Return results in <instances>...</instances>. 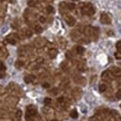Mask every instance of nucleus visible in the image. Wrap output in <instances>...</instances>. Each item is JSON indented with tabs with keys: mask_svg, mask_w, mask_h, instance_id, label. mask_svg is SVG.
Here are the masks:
<instances>
[{
	"mask_svg": "<svg viewBox=\"0 0 121 121\" xmlns=\"http://www.w3.org/2000/svg\"><path fill=\"white\" fill-rule=\"evenodd\" d=\"M99 29L97 27H91V26H88L85 28V34L91 38V40L96 41L99 37Z\"/></svg>",
	"mask_w": 121,
	"mask_h": 121,
	"instance_id": "f257e3e1",
	"label": "nucleus"
},
{
	"mask_svg": "<svg viewBox=\"0 0 121 121\" xmlns=\"http://www.w3.org/2000/svg\"><path fill=\"white\" fill-rule=\"evenodd\" d=\"M81 13L85 16H92L95 13V9L91 3H84L81 5L80 8Z\"/></svg>",
	"mask_w": 121,
	"mask_h": 121,
	"instance_id": "f03ea898",
	"label": "nucleus"
},
{
	"mask_svg": "<svg viewBox=\"0 0 121 121\" xmlns=\"http://www.w3.org/2000/svg\"><path fill=\"white\" fill-rule=\"evenodd\" d=\"M36 13H35L34 11H32L30 9H26L23 13V17L26 21V22L28 23H33L35 21V17H36Z\"/></svg>",
	"mask_w": 121,
	"mask_h": 121,
	"instance_id": "7ed1b4c3",
	"label": "nucleus"
},
{
	"mask_svg": "<svg viewBox=\"0 0 121 121\" xmlns=\"http://www.w3.org/2000/svg\"><path fill=\"white\" fill-rule=\"evenodd\" d=\"M8 91L11 94V96H16L21 94V89L16 85L15 83H10L8 87Z\"/></svg>",
	"mask_w": 121,
	"mask_h": 121,
	"instance_id": "20e7f679",
	"label": "nucleus"
},
{
	"mask_svg": "<svg viewBox=\"0 0 121 121\" xmlns=\"http://www.w3.org/2000/svg\"><path fill=\"white\" fill-rule=\"evenodd\" d=\"M36 114H37V110H36L35 106L29 105L26 108V119L30 120L31 118H33Z\"/></svg>",
	"mask_w": 121,
	"mask_h": 121,
	"instance_id": "39448f33",
	"label": "nucleus"
},
{
	"mask_svg": "<svg viewBox=\"0 0 121 121\" xmlns=\"http://www.w3.org/2000/svg\"><path fill=\"white\" fill-rule=\"evenodd\" d=\"M62 16H63V20H64V22H65L69 26H74V25L76 24V18H74L71 14H69V13H65V14H63Z\"/></svg>",
	"mask_w": 121,
	"mask_h": 121,
	"instance_id": "423d86ee",
	"label": "nucleus"
},
{
	"mask_svg": "<svg viewBox=\"0 0 121 121\" xmlns=\"http://www.w3.org/2000/svg\"><path fill=\"white\" fill-rule=\"evenodd\" d=\"M19 39H20V37H19V35L18 34H10V35H9L6 37V41L8 43L11 44V45H15Z\"/></svg>",
	"mask_w": 121,
	"mask_h": 121,
	"instance_id": "0eeeda50",
	"label": "nucleus"
},
{
	"mask_svg": "<svg viewBox=\"0 0 121 121\" xmlns=\"http://www.w3.org/2000/svg\"><path fill=\"white\" fill-rule=\"evenodd\" d=\"M18 35H19L20 39L21 38H27V37H31L33 35V32L29 28H22L20 32V34H18Z\"/></svg>",
	"mask_w": 121,
	"mask_h": 121,
	"instance_id": "6e6552de",
	"label": "nucleus"
},
{
	"mask_svg": "<svg viewBox=\"0 0 121 121\" xmlns=\"http://www.w3.org/2000/svg\"><path fill=\"white\" fill-rule=\"evenodd\" d=\"M34 44L36 48H44L47 44V40L43 37H37L36 39H35L34 41Z\"/></svg>",
	"mask_w": 121,
	"mask_h": 121,
	"instance_id": "1a4fd4ad",
	"label": "nucleus"
},
{
	"mask_svg": "<svg viewBox=\"0 0 121 121\" xmlns=\"http://www.w3.org/2000/svg\"><path fill=\"white\" fill-rule=\"evenodd\" d=\"M100 21H101V22H102V23H104V24H110V23H111V22H112L111 17L108 15L107 13H105V12H104V13H102V14H101Z\"/></svg>",
	"mask_w": 121,
	"mask_h": 121,
	"instance_id": "9d476101",
	"label": "nucleus"
},
{
	"mask_svg": "<svg viewBox=\"0 0 121 121\" xmlns=\"http://www.w3.org/2000/svg\"><path fill=\"white\" fill-rule=\"evenodd\" d=\"M82 96V91L81 89L79 88H75L73 91H72V97L76 100V101H78Z\"/></svg>",
	"mask_w": 121,
	"mask_h": 121,
	"instance_id": "9b49d317",
	"label": "nucleus"
},
{
	"mask_svg": "<svg viewBox=\"0 0 121 121\" xmlns=\"http://www.w3.org/2000/svg\"><path fill=\"white\" fill-rule=\"evenodd\" d=\"M70 37L74 40V41H79L82 37H81V33L78 30H73L70 33Z\"/></svg>",
	"mask_w": 121,
	"mask_h": 121,
	"instance_id": "f8f14e48",
	"label": "nucleus"
},
{
	"mask_svg": "<svg viewBox=\"0 0 121 121\" xmlns=\"http://www.w3.org/2000/svg\"><path fill=\"white\" fill-rule=\"evenodd\" d=\"M109 70V72L113 75L114 77H119L121 76V69L120 68H118V67H111L110 69H108Z\"/></svg>",
	"mask_w": 121,
	"mask_h": 121,
	"instance_id": "ddd939ff",
	"label": "nucleus"
},
{
	"mask_svg": "<svg viewBox=\"0 0 121 121\" xmlns=\"http://www.w3.org/2000/svg\"><path fill=\"white\" fill-rule=\"evenodd\" d=\"M60 13L63 15L65 13H67L69 11V8H68V3L66 2H60Z\"/></svg>",
	"mask_w": 121,
	"mask_h": 121,
	"instance_id": "4468645a",
	"label": "nucleus"
},
{
	"mask_svg": "<svg viewBox=\"0 0 121 121\" xmlns=\"http://www.w3.org/2000/svg\"><path fill=\"white\" fill-rule=\"evenodd\" d=\"M102 78H103V80H104L106 82H110V81L114 78V76H113V75L109 72V70H107V71H105V72L102 75Z\"/></svg>",
	"mask_w": 121,
	"mask_h": 121,
	"instance_id": "2eb2a0df",
	"label": "nucleus"
},
{
	"mask_svg": "<svg viewBox=\"0 0 121 121\" xmlns=\"http://www.w3.org/2000/svg\"><path fill=\"white\" fill-rule=\"evenodd\" d=\"M7 104H9V105H15L16 104L18 103V98H16L15 96H9V98H7L6 100Z\"/></svg>",
	"mask_w": 121,
	"mask_h": 121,
	"instance_id": "dca6fc26",
	"label": "nucleus"
},
{
	"mask_svg": "<svg viewBox=\"0 0 121 121\" xmlns=\"http://www.w3.org/2000/svg\"><path fill=\"white\" fill-rule=\"evenodd\" d=\"M57 55H58V50L56 48H49L48 50V56L50 59H54Z\"/></svg>",
	"mask_w": 121,
	"mask_h": 121,
	"instance_id": "f3484780",
	"label": "nucleus"
},
{
	"mask_svg": "<svg viewBox=\"0 0 121 121\" xmlns=\"http://www.w3.org/2000/svg\"><path fill=\"white\" fill-rule=\"evenodd\" d=\"M74 80L76 84L81 85V86H85V84H86V79L83 76H75Z\"/></svg>",
	"mask_w": 121,
	"mask_h": 121,
	"instance_id": "a211bd4d",
	"label": "nucleus"
},
{
	"mask_svg": "<svg viewBox=\"0 0 121 121\" xmlns=\"http://www.w3.org/2000/svg\"><path fill=\"white\" fill-rule=\"evenodd\" d=\"M35 80H36V77L34 75H27L24 76V82L29 84V83H35Z\"/></svg>",
	"mask_w": 121,
	"mask_h": 121,
	"instance_id": "6ab92c4d",
	"label": "nucleus"
},
{
	"mask_svg": "<svg viewBox=\"0 0 121 121\" xmlns=\"http://www.w3.org/2000/svg\"><path fill=\"white\" fill-rule=\"evenodd\" d=\"M28 6L31 8H39L40 6V2L38 0H28Z\"/></svg>",
	"mask_w": 121,
	"mask_h": 121,
	"instance_id": "aec40b11",
	"label": "nucleus"
},
{
	"mask_svg": "<svg viewBox=\"0 0 121 121\" xmlns=\"http://www.w3.org/2000/svg\"><path fill=\"white\" fill-rule=\"evenodd\" d=\"M38 68H39V64H38L36 61L30 62V63L27 65V69H28V70H31V71H33V70H36V69H38Z\"/></svg>",
	"mask_w": 121,
	"mask_h": 121,
	"instance_id": "412c9836",
	"label": "nucleus"
},
{
	"mask_svg": "<svg viewBox=\"0 0 121 121\" xmlns=\"http://www.w3.org/2000/svg\"><path fill=\"white\" fill-rule=\"evenodd\" d=\"M21 24H22L21 20L18 19V18H16L15 20L12 22V23H11V27H12L13 29H19L20 26H21Z\"/></svg>",
	"mask_w": 121,
	"mask_h": 121,
	"instance_id": "4be33fe9",
	"label": "nucleus"
},
{
	"mask_svg": "<svg viewBox=\"0 0 121 121\" xmlns=\"http://www.w3.org/2000/svg\"><path fill=\"white\" fill-rule=\"evenodd\" d=\"M24 65H25V62H24V60H18L15 62V67L17 69H22Z\"/></svg>",
	"mask_w": 121,
	"mask_h": 121,
	"instance_id": "5701e85b",
	"label": "nucleus"
},
{
	"mask_svg": "<svg viewBox=\"0 0 121 121\" xmlns=\"http://www.w3.org/2000/svg\"><path fill=\"white\" fill-rule=\"evenodd\" d=\"M58 103H59L61 106H63V107L68 104V101H67V99H65L64 97H60V98H59V99H58Z\"/></svg>",
	"mask_w": 121,
	"mask_h": 121,
	"instance_id": "b1692460",
	"label": "nucleus"
},
{
	"mask_svg": "<svg viewBox=\"0 0 121 121\" xmlns=\"http://www.w3.org/2000/svg\"><path fill=\"white\" fill-rule=\"evenodd\" d=\"M45 12L47 14H53L55 12L54 10V8L52 6H47L45 8Z\"/></svg>",
	"mask_w": 121,
	"mask_h": 121,
	"instance_id": "393cba45",
	"label": "nucleus"
},
{
	"mask_svg": "<svg viewBox=\"0 0 121 121\" xmlns=\"http://www.w3.org/2000/svg\"><path fill=\"white\" fill-rule=\"evenodd\" d=\"M75 49H76V53L79 54V55H82L85 52V48L83 47H81V46H76V48H75Z\"/></svg>",
	"mask_w": 121,
	"mask_h": 121,
	"instance_id": "a878e982",
	"label": "nucleus"
},
{
	"mask_svg": "<svg viewBox=\"0 0 121 121\" xmlns=\"http://www.w3.org/2000/svg\"><path fill=\"white\" fill-rule=\"evenodd\" d=\"M0 53H1V58H7L8 55H9V52H8L7 48H3V47L1 48Z\"/></svg>",
	"mask_w": 121,
	"mask_h": 121,
	"instance_id": "bb28decb",
	"label": "nucleus"
},
{
	"mask_svg": "<svg viewBox=\"0 0 121 121\" xmlns=\"http://www.w3.org/2000/svg\"><path fill=\"white\" fill-rule=\"evenodd\" d=\"M58 42H59V44H60V48H64L66 47V45H67L66 40H65L64 38H62V37H60V38H59Z\"/></svg>",
	"mask_w": 121,
	"mask_h": 121,
	"instance_id": "cd10ccee",
	"label": "nucleus"
},
{
	"mask_svg": "<svg viewBox=\"0 0 121 121\" xmlns=\"http://www.w3.org/2000/svg\"><path fill=\"white\" fill-rule=\"evenodd\" d=\"M42 32H43V28H42L41 25H39V24H35V33H36V34H41Z\"/></svg>",
	"mask_w": 121,
	"mask_h": 121,
	"instance_id": "c85d7f7f",
	"label": "nucleus"
},
{
	"mask_svg": "<svg viewBox=\"0 0 121 121\" xmlns=\"http://www.w3.org/2000/svg\"><path fill=\"white\" fill-rule=\"evenodd\" d=\"M106 90H107V86H106V84H104V83L100 84V86H99V91H100V92H104Z\"/></svg>",
	"mask_w": 121,
	"mask_h": 121,
	"instance_id": "c756f323",
	"label": "nucleus"
},
{
	"mask_svg": "<svg viewBox=\"0 0 121 121\" xmlns=\"http://www.w3.org/2000/svg\"><path fill=\"white\" fill-rule=\"evenodd\" d=\"M60 67H61V69H62L64 72H68V71H69V66L67 65L66 62H62L61 65H60Z\"/></svg>",
	"mask_w": 121,
	"mask_h": 121,
	"instance_id": "7c9ffc66",
	"label": "nucleus"
},
{
	"mask_svg": "<svg viewBox=\"0 0 121 121\" xmlns=\"http://www.w3.org/2000/svg\"><path fill=\"white\" fill-rule=\"evenodd\" d=\"M43 113L47 115V114H49V115H53V110L52 109H50V108H45V109H43Z\"/></svg>",
	"mask_w": 121,
	"mask_h": 121,
	"instance_id": "2f4dec72",
	"label": "nucleus"
},
{
	"mask_svg": "<svg viewBox=\"0 0 121 121\" xmlns=\"http://www.w3.org/2000/svg\"><path fill=\"white\" fill-rule=\"evenodd\" d=\"M70 116H71V117H72V118H76V117H78V114H77V111H76V109H74V110H72V112L70 113Z\"/></svg>",
	"mask_w": 121,
	"mask_h": 121,
	"instance_id": "473e14b6",
	"label": "nucleus"
},
{
	"mask_svg": "<svg viewBox=\"0 0 121 121\" xmlns=\"http://www.w3.org/2000/svg\"><path fill=\"white\" fill-rule=\"evenodd\" d=\"M21 117H22V111L21 110H17L15 113V117L17 119H20Z\"/></svg>",
	"mask_w": 121,
	"mask_h": 121,
	"instance_id": "72a5a7b5",
	"label": "nucleus"
},
{
	"mask_svg": "<svg viewBox=\"0 0 121 121\" xmlns=\"http://www.w3.org/2000/svg\"><path fill=\"white\" fill-rule=\"evenodd\" d=\"M38 20H39V22H42V23H45L46 22H47V18H46L45 16H39Z\"/></svg>",
	"mask_w": 121,
	"mask_h": 121,
	"instance_id": "f704fd0d",
	"label": "nucleus"
},
{
	"mask_svg": "<svg viewBox=\"0 0 121 121\" xmlns=\"http://www.w3.org/2000/svg\"><path fill=\"white\" fill-rule=\"evenodd\" d=\"M68 8H69V10H73L76 9V5L74 3H68Z\"/></svg>",
	"mask_w": 121,
	"mask_h": 121,
	"instance_id": "c9c22d12",
	"label": "nucleus"
},
{
	"mask_svg": "<svg viewBox=\"0 0 121 121\" xmlns=\"http://www.w3.org/2000/svg\"><path fill=\"white\" fill-rule=\"evenodd\" d=\"M35 61H36V62H37V63L40 65V64H42V63H43V61H44V59H43L42 57H38V58L35 60Z\"/></svg>",
	"mask_w": 121,
	"mask_h": 121,
	"instance_id": "e433bc0d",
	"label": "nucleus"
},
{
	"mask_svg": "<svg viewBox=\"0 0 121 121\" xmlns=\"http://www.w3.org/2000/svg\"><path fill=\"white\" fill-rule=\"evenodd\" d=\"M44 103H45V104H47V105L50 104H51V99L50 98H45L44 99Z\"/></svg>",
	"mask_w": 121,
	"mask_h": 121,
	"instance_id": "4c0bfd02",
	"label": "nucleus"
},
{
	"mask_svg": "<svg viewBox=\"0 0 121 121\" xmlns=\"http://www.w3.org/2000/svg\"><path fill=\"white\" fill-rule=\"evenodd\" d=\"M115 56L117 59H121V51H117L115 53Z\"/></svg>",
	"mask_w": 121,
	"mask_h": 121,
	"instance_id": "58836bf2",
	"label": "nucleus"
},
{
	"mask_svg": "<svg viewBox=\"0 0 121 121\" xmlns=\"http://www.w3.org/2000/svg\"><path fill=\"white\" fill-rule=\"evenodd\" d=\"M117 50L118 51H121V41H118L117 43Z\"/></svg>",
	"mask_w": 121,
	"mask_h": 121,
	"instance_id": "ea45409f",
	"label": "nucleus"
},
{
	"mask_svg": "<svg viewBox=\"0 0 121 121\" xmlns=\"http://www.w3.org/2000/svg\"><path fill=\"white\" fill-rule=\"evenodd\" d=\"M50 92H51L52 95H57L58 94V90L57 89H53V90L50 91Z\"/></svg>",
	"mask_w": 121,
	"mask_h": 121,
	"instance_id": "a19ab883",
	"label": "nucleus"
},
{
	"mask_svg": "<svg viewBox=\"0 0 121 121\" xmlns=\"http://www.w3.org/2000/svg\"><path fill=\"white\" fill-rule=\"evenodd\" d=\"M43 87H44L45 89H48V88H49V87H50V85H49L48 83H44V84H43Z\"/></svg>",
	"mask_w": 121,
	"mask_h": 121,
	"instance_id": "79ce46f5",
	"label": "nucleus"
},
{
	"mask_svg": "<svg viewBox=\"0 0 121 121\" xmlns=\"http://www.w3.org/2000/svg\"><path fill=\"white\" fill-rule=\"evenodd\" d=\"M39 2H47V3H51L53 2V0H38Z\"/></svg>",
	"mask_w": 121,
	"mask_h": 121,
	"instance_id": "37998d69",
	"label": "nucleus"
},
{
	"mask_svg": "<svg viewBox=\"0 0 121 121\" xmlns=\"http://www.w3.org/2000/svg\"><path fill=\"white\" fill-rule=\"evenodd\" d=\"M4 1H7V0H1V2H2V3H4ZM9 1H12V0H9Z\"/></svg>",
	"mask_w": 121,
	"mask_h": 121,
	"instance_id": "c03bdc74",
	"label": "nucleus"
},
{
	"mask_svg": "<svg viewBox=\"0 0 121 121\" xmlns=\"http://www.w3.org/2000/svg\"><path fill=\"white\" fill-rule=\"evenodd\" d=\"M51 121H58V120H57V119H52Z\"/></svg>",
	"mask_w": 121,
	"mask_h": 121,
	"instance_id": "a18cd8bd",
	"label": "nucleus"
},
{
	"mask_svg": "<svg viewBox=\"0 0 121 121\" xmlns=\"http://www.w3.org/2000/svg\"><path fill=\"white\" fill-rule=\"evenodd\" d=\"M72 1H78V0H72Z\"/></svg>",
	"mask_w": 121,
	"mask_h": 121,
	"instance_id": "49530a36",
	"label": "nucleus"
}]
</instances>
